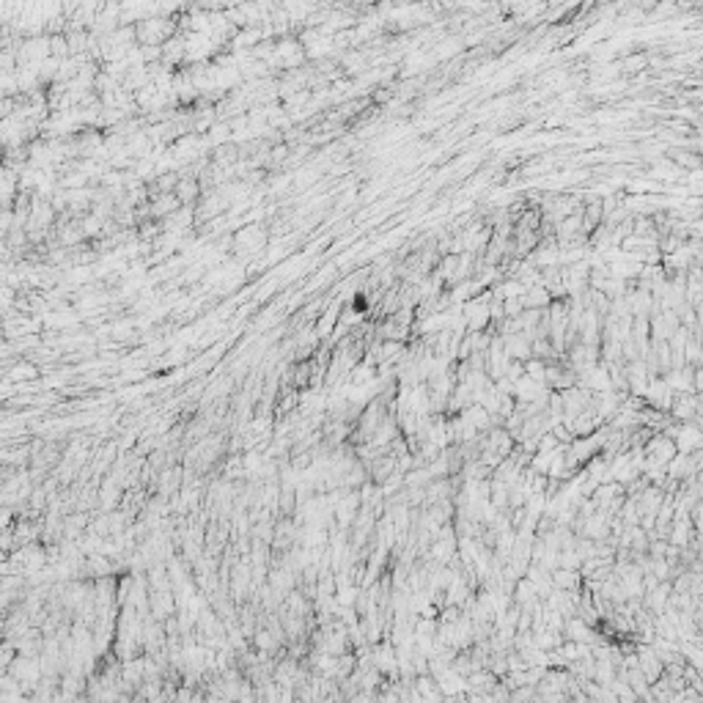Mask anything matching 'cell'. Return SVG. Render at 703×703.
Masks as SVG:
<instances>
[{
	"instance_id": "obj_5",
	"label": "cell",
	"mask_w": 703,
	"mask_h": 703,
	"mask_svg": "<svg viewBox=\"0 0 703 703\" xmlns=\"http://www.w3.org/2000/svg\"><path fill=\"white\" fill-rule=\"evenodd\" d=\"M645 66H648V55H645V53H641V55H632V58H626V61H623V69H626V72H643Z\"/></svg>"
},
{
	"instance_id": "obj_1",
	"label": "cell",
	"mask_w": 703,
	"mask_h": 703,
	"mask_svg": "<svg viewBox=\"0 0 703 703\" xmlns=\"http://www.w3.org/2000/svg\"><path fill=\"white\" fill-rule=\"evenodd\" d=\"M264 245H267V231L258 223H248V226H242L234 234V248L242 250V253H256Z\"/></svg>"
},
{
	"instance_id": "obj_4",
	"label": "cell",
	"mask_w": 703,
	"mask_h": 703,
	"mask_svg": "<svg viewBox=\"0 0 703 703\" xmlns=\"http://www.w3.org/2000/svg\"><path fill=\"white\" fill-rule=\"evenodd\" d=\"M670 163L679 168H692V170H698V165H701L698 151H670Z\"/></svg>"
},
{
	"instance_id": "obj_3",
	"label": "cell",
	"mask_w": 703,
	"mask_h": 703,
	"mask_svg": "<svg viewBox=\"0 0 703 703\" xmlns=\"http://www.w3.org/2000/svg\"><path fill=\"white\" fill-rule=\"evenodd\" d=\"M550 303H552L550 291L544 289V286H538V283L528 286L525 294H522V308H528V310H547L550 308Z\"/></svg>"
},
{
	"instance_id": "obj_2",
	"label": "cell",
	"mask_w": 703,
	"mask_h": 703,
	"mask_svg": "<svg viewBox=\"0 0 703 703\" xmlns=\"http://www.w3.org/2000/svg\"><path fill=\"white\" fill-rule=\"evenodd\" d=\"M500 344L508 360L514 363H525L530 360V338L525 332H511V335H500Z\"/></svg>"
}]
</instances>
